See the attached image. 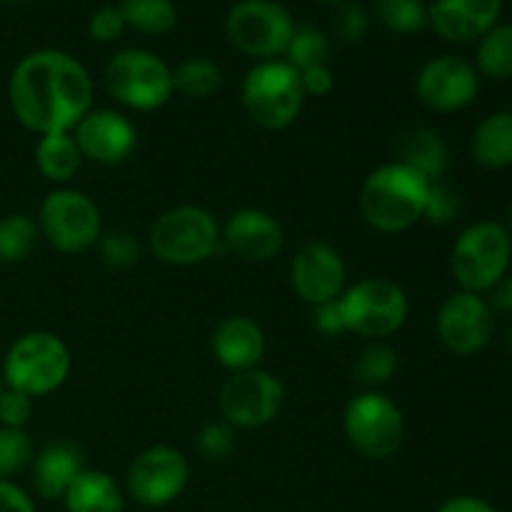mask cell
I'll list each match as a JSON object with an SVG mask.
<instances>
[{
	"label": "cell",
	"instance_id": "cell-1",
	"mask_svg": "<svg viewBox=\"0 0 512 512\" xmlns=\"http://www.w3.org/2000/svg\"><path fill=\"white\" fill-rule=\"evenodd\" d=\"M93 98L88 68L58 48L23 55L8 78L10 113L33 135L70 133L93 110Z\"/></svg>",
	"mask_w": 512,
	"mask_h": 512
},
{
	"label": "cell",
	"instance_id": "cell-2",
	"mask_svg": "<svg viewBox=\"0 0 512 512\" xmlns=\"http://www.w3.org/2000/svg\"><path fill=\"white\" fill-rule=\"evenodd\" d=\"M430 185L433 180L400 160L378 165L360 185V215L383 235L408 233L425 220Z\"/></svg>",
	"mask_w": 512,
	"mask_h": 512
},
{
	"label": "cell",
	"instance_id": "cell-3",
	"mask_svg": "<svg viewBox=\"0 0 512 512\" xmlns=\"http://www.w3.org/2000/svg\"><path fill=\"white\" fill-rule=\"evenodd\" d=\"M73 370L65 340L50 330H30L8 345L0 365L5 388L20 390L33 400L63 388Z\"/></svg>",
	"mask_w": 512,
	"mask_h": 512
},
{
	"label": "cell",
	"instance_id": "cell-4",
	"mask_svg": "<svg viewBox=\"0 0 512 512\" xmlns=\"http://www.w3.org/2000/svg\"><path fill=\"white\" fill-rule=\"evenodd\" d=\"M148 250L165 265L193 268L223 253V235L215 215L203 205H175L150 225Z\"/></svg>",
	"mask_w": 512,
	"mask_h": 512
},
{
	"label": "cell",
	"instance_id": "cell-5",
	"mask_svg": "<svg viewBox=\"0 0 512 512\" xmlns=\"http://www.w3.org/2000/svg\"><path fill=\"white\" fill-rule=\"evenodd\" d=\"M512 233L498 220L465 225L450 250V270L460 290L485 295L510 273Z\"/></svg>",
	"mask_w": 512,
	"mask_h": 512
},
{
	"label": "cell",
	"instance_id": "cell-6",
	"mask_svg": "<svg viewBox=\"0 0 512 512\" xmlns=\"http://www.w3.org/2000/svg\"><path fill=\"white\" fill-rule=\"evenodd\" d=\"M240 98H243V110L250 123L268 133L290 128L300 118L308 100L300 83V73L280 58L255 63L245 73Z\"/></svg>",
	"mask_w": 512,
	"mask_h": 512
},
{
	"label": "cell",
	"instance_id": "cell-7",
	"mask_svg": "<svg viewBox=\"0 0 512 512\" xmlns=\"http://www.w3.org/2000/svg\"><path fill=\"white\" fill-rule=\"evenodd\" d=\"M110 98L135 113H153L175 95L173 68L145 48H125L110 55L103 70Z\"/></svg>",
	"mask_w": 512,
	"mask_h": 512
},
{
	"label": "cell",
	"instance_id": "cell-8",
	"mask_svg": "<svg viewBox=\"0 0 512 512\" xmlns=\"http://www.w3.org/2000/svg\"><path fill=\"white\" fill-rule=\"evenodd\" d=\"M345 330L358 338L388 340L403 330L410 318V298L395 280L383 275L355 280L338 298Z\"/></svg>",
	"mask_w": 512,
	"mask_h": 512
},
{
	"label": "cell",
	"instance_id": "cell-9",
	"mask_svg": "<svg viewBox=\"0 0 512 512\" xmlns=\"http://www.w3.org/2000/svg\"><path fill=\"white\" fill-rule=\"evenodd\" d=\"M40 238L63 255H83L98 245L103 235V215L98 203L78 188H55L40 203Z\"/></svg>",
	"mask_w": 512,
	"mask_h": 512
},
{
	"label": "cell",
	"instance_id": "cell-10",
	"mask_svg": "<svg viewBox=\"0 0 512 512\" xmlns=\"http://www.w3.org/2000/svg\"><path fill=\"white\" fill-rule=\"evenodd\" d=\"M343 433L358 455L388 460L405 443L403 410L383 390H363L345 405Z\"/></svg>",
	"mask_w": 512,
	"mask_h": 512
},
{
	"label": "cell",
	"instance_id": "cell-11",
	"mask_svg": "<svg viewBox=\"0 0 512 512\" xmlns=\"http://www.w3.org/2000/svg\"><path fill=\"white\" fill-rule=\"evenodd\" d=\"M293 33V15L278 0H238L225 15L230 45L258 63L285 55Z\"/></svg>",
	"mask_w": 512,
	"mask_h": 512
},
{
	"label": "cell",
	"instance_id": "cell-12",
	"mask_svg": "<svg viewBox=\"0 0 512 512\" xmlns=\"http://www.w3.org/2000/svg\"><path fill=\"white\" fill-rule=\"evenodd\" d=\"M288 390L275 373L265 368L230 373L220 385V418L235 430H258L278 420L283 413Z\"/></svg>",
	"mask_w": 512,
	"mask_h": 512
},
{
	"label": "cell",
	"instance_id": "cell-13",
	"mask_svg": "<svg viewBox=\"0 0 512 512\" xmlns=\"http://www.w3.org/2000/svg\"><path fill=\"white\" fill-rule=\"evenodd\" d=\"M190 480V463L173 445H150L140 450L125 473V495L140 508L158 510L175 503Z\"/></svg>",
	"mask_w": 512,
	"mask_h": 512
},
{
	"label": "cell",
	"instance_id": "cell-14",
	"mask_svg": "<svg viewBox=\"0 0 512 512\" xmlns=\"http://www.w3.org/2000/svg\"><path fill=\"white\" fill-rule=\"evenodd\" d=\"M435 333L448 353L460 358L478 355L495 335V313L488 298L468 290L448 295L435 318Z\"/></svg>",
	"mask_w": 512,
	"mask_h": 512
},
{
	"label": "cell",
	"instance_id": "cell-15",
	"mask_svg": "<svg viewBox=\"0 0 512 512\" xmlns=\"http://www.w3.org/2000/svg\"><path fill=\"white\" fill-rule=\"evenodd\" d=\"M480 93V75L463 55H435L415 75V95L433 113H460Z\"/></svg>",
	"mask_w": 512,
	"mask_h": 512
},
{
	"label": "cell",
	"instance_id": "cell-16",
	"mask_svg": "<svg viewBox=\"0 0 512 512\" xmlns=\"http://www.w3.org/2000/svg\"><path fill=\"white\" fill-rule=\"evenodd\" d=\"M290 288L310 308L333 303L348 288V265L335 245L308 240L290 260Z\"/></svg>",
	"mask_w": 512,
	"mask_h": 512
},
{
	"label": "cell",
	"instance_id": "cell-17",
	"mask_svg": "<svg viewBox=\"0 0 512 512\" xmlns=\"http://www.w3.org/2000/svg\"><path fill=\"white\" fill-rule=\"evenodd\" d=\"M70 133L83 160L105 168L125 163L138 148V128L128 115L113 108H93Z\"/></svg>",
	"mask_w": 512,
	"mask_h": 512
},
{
	"label": "cell",
	"instance_id": "cell-18",
	"mask_svg": "<svg viewBox=\"0 0 512 512\" xmlns=\"http://www.w3.org/2000/svg\"><path fill=\"white\" fill-rule=\"evenodd\" d=\"M223 250L243 263H270L285 245V230L273 213L263 208H240L220 225Z\"/></svg>",
	"mask_w": 512,
	"mask_h": 512
},
{
	"label": "cell",
	"instance_id": "cell-19",
	"mask_svg": "<svg viewBox=\"0 0 512 512\" xmlns=\"http://www.w3.org/2000/svg\"><path fill=\"white\" fill-rule=\"evenodd\" d=\"M503 0H433L428 5V28L445 43H478L500 23Z\"/></svg>",
	"mask_w": 512,
	"mask_h": 512
},
{
	"label": "cell",
	"instance_id": "cell-20",
	"mask_svg": "<svg viewBox=\"0 0 512 512\" xmlns=\"http://www.w3.org/2000/svg\"><path fill=\"white\" fill-rule=\"evenodd\" d=\"M268 350L263 328L248 315H225L210 333V353L228 373L260 368Z\"/></svg>",
	"mask_w": 512,
	"mask_h": 512
},
{
	"label": "cell",
	"instance_id": "cell-21",
	"mask_svg": "<svg viewBox=\"0 0 512 512\" xmlns=\"http://www.w3.org/2000/svg\"><path fill=\"white\" fill-rule=\"evenodd\" d=\"M83 470L85 455L80 445H75L73 440H55L35 453L30 463V483L38 498L53 503V500H63L65 490Z\"/></svg>",
	"mask_w": 512,
	"mask_h": 512
},
{
	"label": "cell",
	"instance_id": "cell-22",
	"mask_svg": "<svg viewBox=\"0 0 512 512\" xmlns=\"http://www.w3.org/2000/svg\"><path fill=\"white\" fill-rule=\"evenodd\" d=\"M395 155H398L395 160L415 168L425 178L433 180V183L443 178V173L448 170L450 153L443 135L433 128H425V125H410V128H405L395 138Z\"/></svg>",
	"mask_w": 512,
	"mask_h": 512
},
{
	"label": "cell",
	"instance_id": "cell-23",
	"mask_svg": "<svg viewBox=\"0 0 512 512\" xmlns=\"http://www.w3.org/2000/svg\"><path fill=\"white\" fill-rule=\"evenodd\" d=\"M125 490L105 470L85 468L63 495L65 512H125Z\"/></svg>",
	"mask_w": 512,
	"mask_h": 512
},
{
	"label": "cell",
	"instance_id": "cell-24",
	"mask_svg": "<svg viewBox=\"0 0 512 512\" xmlns=\"http://www.w3.org/2000/svg\"><path fill=\"white\" fill-rule=\"evenodd\" d=\"M470 158L485 170L512 168V110H495L475 125Z\"/></svg>",
	"mask_w": 512,
	"mask_h": 512
},
{
	"label": "cell",
	"instance_id": "cell-25",
	"mask_svg": "<svg viewBox=\"0 0 512 512\" xmlns=\"http://www.w3.org/2000/svg\"><path fill=\"white\" fill-rule=\"evenodd\" d=\"M33 160L38 173L48 183H53L55 188L68 185L85 163L73 133L38 135V143L33 148Z\"/></svg>",
	"mask_w": 512,
	"mask_h": 512
},
{
	"label": "cell",
	"instance_id": "cell-26",
	"mask_svg": "<svg viewBox=\"0 0 512 512\" xmlns=\"http://www.w3.org/2000/svg\"><path fill=\"white\" fill-rule=\"evenodd\" d=\"M475 70L480 78L510 80L512 78V23L500 20L475 43Z\"/></svg>",
	"mask_w": 512,
	"mask_h": 512
},
{
	"label": "cell",
	"instance_id": "cell-27",
	"mask_svg": "<svg viewBox=\"0 0 512 512\" xmlns=\"http://www.w3.org/2000/svg\"><path fill=\"white\" fill-rule=\"evenodd\" d=\"M38 220L28 213L0 215V263H25L40 243Z\"/></svg>",
	"mask_w": 512,
	"mask_h": 512
},
{
	"label": "cell",
	"instance_id": "cell-28",
	"mask_svg": "<svg viewBox=\"0 0 512 512\" xmlns=\"http://www.w3.org/2000/svg\"><path fill=\"white\" fill-rule=\"evenodd\" d=\"M120 15L125 28L143 35H168L178 25V8L173 0H120Z\"/></svg>",
	"mask_w": 512,
	"mask_h": 512
},
{
	"label": "cell",
	"instance_id": "cell-29",
	"mask_svg": "<svg viewBox=\"0 0 512 512\" xmlns=\"http://www.w3.org/2000/svg\"><path fill=\"white\" fill-rule=\"evenodd\" d=\"M400 368V355L385 340H375L360 350L353 365V380L363 390H380L395 378Z\"/></svg>",
	"mask_w": 512,
	"mask_h": 512
},
{
	"label": "cell",
	"instance_id": "cell-30",
	"mask_svg": "<svg viewBox=\"0 0 512 512\" xmlns=\"http://www.w3.org/2000/svg\"><path fill=\"white\" fill-rule=\"evenodd\" d=\"M173 85L175 93H180L183 98L205 100L223 88V70L215 60L195 55L173 68Z\"/></svg>",
	"mask_w": 512,
	"mask_h": 512
},
{
	"label": "cell",
	"instance_id": "cell-31",
	"mask_svg": "<svg viewBox=\"0 0 512 512\" xmlns=\"http://www.w3.org/2000/svg\"><path fill=\"white\" fill-rule=\"evenodd\" d=\"M375 18L395 35H418L428 28V5L423 0H375Z\"/></svg>",
	"mask_w": 512,
	"mask_h": 512
},
{
	"label": "cell",
	"instance_id": "cell-32",
	"mask_svg": "<svg viewBox=\"0 0 512 512\" xmlns=\"http://www.w3.org/2000/svg\"><path fill=\"white\" fill-rule=\"evenodd\" d=\"M285 63L293 65L295 70H308L315 65H330V40L323 30L318 28H295L290 38L288 50H285Z\"/></svg>",
	"mask_w": 512,
	"mask_h": 512
},
{
	"label": "cell",
	"instance_id": "cell-33",
	"mask_svg": "<svg viewBox=\"0 0 512 512\" xmlns=\"http://www.w3.org/2000/svg\"><path fill=\"white\" fill-rule=\"evenodd\" d=\"M35 458V445L28 430L0 428V480H13L30 468Z\"/></svg>",
	"mask_w": 512,
	"mask_h": 512
},
{
	"label": "cell",
	"instance_id": "cell-34",
	"mask_svg": "<svg viewBox=\"0 0 512 512\" xmlns=\"http://www.w3.org/2000/svg\"><path fill=\"white\" fill-rule=\"evenodd\" d=\"M95 250H98L105 268L110 270L133 268V265H138L140 255H143L140 240L130 230H108V233L103 230Z\"/></svg>",
	"mask_w": 512,
	"mask_h": 512
},
{
	"label": "cell",
	"instance_id": "cell-35",
	"mask_svg": "<svg viewBox=\"0 0 512 512\" xmlns=\"http://www.w3.org/2000/svg\"><path fill=\"white\" fill-rule=\"evenodd\" d=\"M235 445H238V430L225 423L223 418L205 423L195 435V450H198L200 458L210 460V463L228 460Z\"/></svg>",
	"mask_w": 512,
	"mask_h": 512
},
{
	"label": "cell",
	"instance_id": "cell-36",
	"mask_svg": "<svg viewBox=\"0 0 512 512\" xmlns=\"http://www.w3.org/2000/svg\"><path fill=\"white\" fill-rule=\"evenodd\" d=\"M460 213V195L458 190L450 188L443 180H435L430 185L428 205H425V220L433 225H448L455 215Z\"/></svg>",
	"mask_w": 512,
	"mask_h": 512
},
{
	"label": "cell",
	"instance_id": "cell-37",
	"mask_svg": "<svg viewBox=\"0 0 512 512\" xmlns=\"http://www.w3.org/2000/svg\"><path fill=\"white\" fill-rule=\"evenodd\" d=\"M35 400L20 390L5 388L0 395V428H18L25 430L33 420Z\"/></svg>",
	"mask_w": 512,
	"mask_h": 512
},
{
	"label": "cell",
	"instance_id": "cell-38",
	"mask_svg": "<svg viewBox=\"0 0 512 512\" xmlns=\"http://www.w3.org/2000/svg\"><path fill=\"white\" fill-rule=\"evenodd\" d=\"M370 20L363 5L343 3L333 15V30L343 43H360L368 35Z\"/></svg>",
	"mask_w": 512,
	"mask_h": 512
},
{
	"label": "cell",
	"instance_id": "cell-39",
	"mask_svg": "<svg viewBox=\"0 0 512 512\" xmlns=\"http://www.w3.org/2000/svg\"><path fill=\"white\" fill-rule=\"evenodd\" d=\"M125 33V20L118 5H103L88 20V35L95 43H115Z\"/></svg>",
	"mask_w": 512,
	"mask_h": 512
},
{
	"label": "cell",
	"instance_id": "cell-40",
	"mask_svg": "<svg viewBox=\"0 0 512 512\" xmlns=\"http://www.w3.org/2000/svg\"><path fill=\"white\" fill-rule=\"evenodd\" d=\"M305 98H328L335 88V75L330 65H315V68L300 70Z\"/></svg>",
	"mask_w": 512,
	"mask_h": 512
},
{
	"label": "cell",
	"instance_id": "cell-41",
	"mask_svg": "<svg viewBox=\"0 0 512 512\" xmlns=\"http://www.w3.org/2000/svg\"><path fill=\"white\" fill-rule=\"evenodd\" d=\"M313 325H315V330H318L320 335H325V338H335V335H348V330H345L343 313H340L338 300L313 308Z\"/></svg>",
	"mask_w": 512,
	"mask_h": 512
},
{
	"label": "cell",
	"instance_id": "cell-42",
	"mask_svg": "<svg viewBox=\"0 0 512 512\" xmlns=\"http://www.w3.org/2000/svg\"><path fill=\"white\" fill-rule=\"evenodd\" d=\"M0 512H38L28 490L15 480H0Z\"/></svg>",
	"mask_w": 512,
	"mask_h": 512
},
{
	"label": "cell",
	"instance_id": "cell-43",
	"mask_svg": "<svg viewBox=\"0 0 512 512\" xmlns=\"http://www.w3.org/2000/svg\"><path fill=\"white\" fill-rule=\"evenodd\" d=\"M435 512H500V510L495 508L493 503H488L485 498H480V495L463 493V495H453V498L443 500Z\"/></svg>",
	"mask_w": 512,
	"mask_h": 512
},
{
	"label": "cell",
	"instance_id": "cell-44",
	"mask_svg": "<svg viewBox=\"0 0 512 512\" xmlns=\"http://www.w3.org/2000/svg\"><path fill=\"white\" fill-rule=\"evenodd\" d=\"M493 313H512V275H505L500 283H495L493 288L485 293Z\"/></svg>",
	"mask_w": 512,
	"mask_h": 512
},
{
	"label": "cell",
	"instance_id": "cell-45",
	"mask_svg": "<svg viewBox=\"0 0 512 512\" xmlns=\"http://www.w3.org/2000/svg\"><path fill=\"white\" fill-rule=\"evenodd\" d=\"M318 3H325V5H343L345 0H318Z\"/></svg>",
	"mask_w": 512,
	"mask_h": 512
},
{
	"label": "cell",
	"instance_id": "cell-46",
	"mask_svg": "<svg viewBox=\"0 0 512 512\" xmlns=\"http://www.w3.org/2000/svg\"><path fill=\"white\" fill-rule=\"evenodd\" d=\"M505 228H508L510 233H512V205H510V210H508V223H505Z\"/></svg>",
	"mask_w": 512,
	"mask_h": 512
},
{
	"label": "cell",
	"instance_id": "cell-47",
	"mask_svg": "<svg viewBox=\"0 0 512 512\" xmlns=\"http://www.w3.org/2000/svg\"><path fill=\"white\" fill-rule=\"evenodd\" d=\"M3 390H5V383H3V375H0V395H3Z\"/></svg>",
	"mask_w": 512,
	"mask_h": 512
},
{
	"label": "cell",
	"instance_id": "cell-48",
	"mask_svg": "<svg viewBox=\"0 0 512 512\" xmlns=\"http://www.w3.org/2000/svg\"><path fill=\"white\" fill-rule=\"evenodd\" d=\"M508 345H510V353H512V328H510V335H508Z\"/></svg>",
	"mask_w": 512,
	"mask_h": 512
},
{
	"label": "cell",
	"instance_id": "cell-49",
	"mask_svg": "<svg viewBox=\"0 0 512 512\" xmlns=\"http://www.w3.org/2000/svg\"><path fill=\"white\" fill-rule=\"evenodd\" d=\"M10 3H15V0H10Z\"/></svg>",
	"mask_w": 512,
	"mask_h": 512
}]
</instances>
